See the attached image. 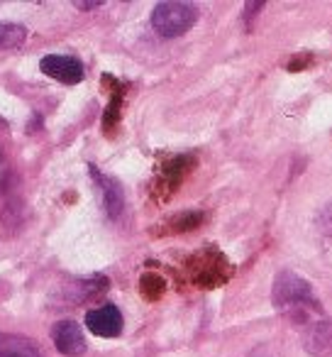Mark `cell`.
Listing matches in <instances>:
<instances>
[{
  "mask_svg": "<svg viewBox=\"0 0 332 357\" xmlns=\"http://www.w3.org/2000/svg\"><path fill=\"white\" fill-rule=\"evenodd\" d=\"M27 40V30L15 22H3L0 25V50H15Z\"/></svg>",
  "mask_w": 332,
  "mask_h": 357,
  "instance_id": "obj_9",
  "label": "cell"
},
{
  "mask_svg": "<svg viewBox=\"0 0 332 357\" xmlns=\"http://www.w3.org/2000/svg\"><path fill=\"white\" fill-rule=\"evenodd\" d=\"M198 20V10L191 3H159L152 13V27L157 35L166 37H181L189 32Z\"/></svg>",
  "mask_w": 332,
  "mask_h": 357,
  "instance_id": "obj_2",
  "label": "cell"
},
{
  "mask_svg": "<svg viewBox=\"0 0 332 357\" xmlns=\"http://www.w3.org/2000/svg\"><path fill=\"white\" fill-rule=\"evenodd\" d=\"M90 174H93L95 184L100 186V191H103V204H105L108 215L110 218H118V215L122 213V206H125V196H122V186H120V181L113 176L100 174L95 167H90Z\"/></svg>",
  "mask_w": 332,
  "mask_h": 357,
  "instance_id": "obj_6",
  "label": "cell"
},
{
  "mask_svg": "<svg viewBox=\"0 0 332 357\" xmlns=\"http://www.w3.org/2000/svg\"><path fill=\"white\" fill-rule=\"evenodd\" d=\"M86 326L98 337H118L122 333V313L113 303H105L86 316Z\"/></svg>",
  "mask_w": 332,
  "mask_h": 357,
  "instance_id": "obj_4",
  "label": "cell"
},
{
  "mask_svg": "<svg viewBox=\"0 0 332 357\" xmlns=\"http://www.w3.org/2000/svg\"><path fill=\"white\" fill-rule=\"evenodd\" d=\"M249 357H274V355L267 350V347H254V350L249 352Z\"/></svg>",
  "mask_w": 332,
  "mask_h": 357,
  "instance_id": "obj_11",
  "label": "cell"
},
{
  "mask_svg": "<svg viewBox=\"0 0 332 357\" xmlns=\"http://www.w3.org/2000/svg\"><path fill=\"white\" fill-rule=\"evenodd\" d=\"M52 340H54L56 350L66 357H81L86 352V337L79 323L74 321H59L52 328Z\"/></svg>",
  "mask_w": 332,
  "mask_h": 357,
  "instance_id": "obj_5",
  "label": "cell"
},
{
  "mask_svg": "<svg viewBox=\"0 0 332 357\" xmlns=\"http://www.w3.org/2000/svg\"><path fill=\"white\" fill-rule=\"evenodd\" d=\"M306 347L310 355L325 357L332 352V323L317 321L310 326V331L306 333Z\"/></svg>",
  "mask_w": 332,
  "mask_h": 357,
  "instance_id": "obj_8",
  "label": "cell"
},
{
  "mask_svg": "<svg viewBox=\"0 0 332 357\" xmlns=\"http://www.w3.org/2000/svg\"><path fill=\"white\" fill-rule=\"evenodd\" d=\"M0 357H45V352L32 337L0 333Z\"/></svg>",
  "mask_w": 332,
  "mask_h": 357,
  "instance_id": "obj_7",
  "label": "cell"
},
{
  "mask_svg": "<svg viewBox=\"0 0 332 357\" xmlns=\"http://www.w3.org/2000/svg\"><path fill=\"white\" fill-rule=\"evenodd\" d=\"M142 291H144V296H152V298H157L159 294H164V282L159 277H154V274H147V277L142 279Z\"/></svg>",
  "mask_w": 332,
  "mask_h": 357,
  "instance_id": "obj_10",
  "label": "cell"
},
{
  "mask_svg": "<svg viewBox=\"0 0 332 357\" xmlns=\"http://www.w3.org/2000/svg\"><path fill=\"white\" fill-rule=\"evenodd\" d=\"M274 306L283 318H288L296 326H313L322 316V306L313 287L293 272H281L276 277V282H274Z\"/></svg>",
  "mask_w": 332,
  "mask_h": 357,
  "instance_id": "obj_1",
  "label": "cell"
},
{
  "mask_svg": "<svg viewBox=\"0 0 332 357\" xmlns=\"http://www.w3.org/2000/svg\"><path fill=\"white\" fill-rule=\"evenodd\" d=\"M42 74H47L49 79L59 81V84L74 86L84 81V64L74 56H64V54H47L40 61Z\"/></svg>",
  "mask_w": 332,
  "mask_h": 357,
  "instance_id": "obj_3",
  "label": "cell"
}]
</instances>
